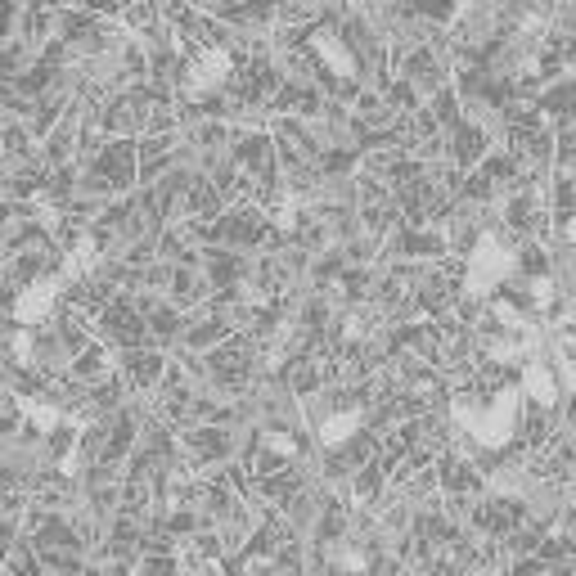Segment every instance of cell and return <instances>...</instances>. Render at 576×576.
<instances>
[{
    "instance_id": "obj_3",
    "label": "cell",
    "mask_w": 576,
    "mask_h": 576,
    "mask_svg": "<svg viewBox=\"0 0 576 576\" xmlns=\"http://www.w3.org/2000/svg\"><path fill=\"white\" fill-rule=\"evenodd\" d=\"M423 104H428V113L437 117V126L441 131H446V126H455L459 117H464V104H459V95H455V86H437V90H428V95H423Z\"/></svg>"
},
{
    "instance_id": "obj_1",
    "label": "cell",
    "mask_w": 576,
    "mask_h": 576,
    "mask_svg": "<svg viewBox=\"0 0 576 576\" xmlns=\"http://www.w3.org/2000/svg\"><path fill=\"white\" fill-rule=\"evenodd\" d=\"M522 518H527V504L513 491H491V486H486L473 500V509H468V527L486 540H504Z\"/></svg>"
},
{
    "instance_id": "obj_4",
    "label": "cell",
    "mask_w": 576,
    "mask_h": 576,
    "mask_svg": "<svg viewBox=\"0 0 576 576\" xmlns=\"http://www.w3.org/2000/svg\"><path fill=\"white\" fill-rule=\"evenodd\" d=\"M315 167H320V176H356L360 149H338V144H329V149H320Z\"/></svg>"
},
{
    "instance_id": "obj_2",
    "label": "cell",
    "mask_w": 576,
    "mask_h": 576,
    "mask_svg": "<svg viewBox=\"0 0 576 576\" xmlns=\"http://www.w3.org/2000/svg\"><path fill=\"white\" fill-rule=\"evenodd\" d=\"M491 149H495V135L486 131L482 122H468V117H459L455 126H446V158L455 162L459 171H473Z\"/></svg>"
},
{
    "instance_id": "obj_5",
    "label": "cell",
    "mask_w": 576,
    "mask_h": 576,
    "mask_svg": "<svg viewBox=\"0 0 576 576\" xmlns=\"http://www.w3.org/2000/svg\"><path fill=\"white\" fill-rule=\"evenodd\" d=\"M549 171H576V126H554V162Z\"/></svg>"
}]
</instances>
